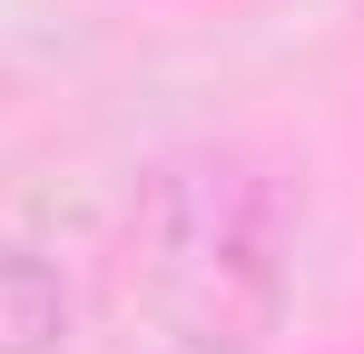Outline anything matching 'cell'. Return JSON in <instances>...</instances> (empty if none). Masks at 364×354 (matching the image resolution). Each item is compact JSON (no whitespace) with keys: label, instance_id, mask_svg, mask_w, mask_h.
<instances>
[{"label":"cell","instance_id":"1","mask_svg":"<svg viewBox=\"0 0 364 354\" xmlns=\"http://www.w3.org/2000/svg\"><path fill=\"white\" fill-rule=\"evenodd\" d=\"M138 295L178 354H266L296 305L286 187L237 148H187L138 207Z\"/></svg>","mask_w":364,"mask_h":354},{"label":"cell","instance_id":"2","mask_svg":"<svg viewBox=\"0 0 364 354\" xmlns=\"http://www.w3.org/2000/svg\"><path fill=\"white\" fill-rule=\"evenodd\" d=\"M69 345V286L50 256L0 246V354H60Z\"/></svg>","mask_w":364,"mask_h":354}]
</instances>
